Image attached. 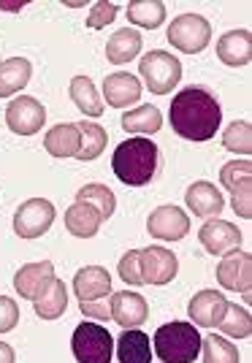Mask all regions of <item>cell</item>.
<instances>
[{
    "mask_svg": "<svg viewBox=\"0 0 252 363\" xmlns=\"http://www.w3.org/2000/svg\"><path fill=\"white\" fill-rule=\"evenodd\" d=\"M168 120L174 133L187 141H209L217 136V128L223 122L220 101L204 87H187L174 95V104L168 108Z\"/></svg>",
    "mask_w": 252,
    "mask_h": 363,
    "instance_id": "obj_1",
    "label": "cell"
},
{
    "mask_svg": "<svg viewBox=\"0 0 252 363\" xmlns=\"http://www.w3.org/2000/svg\"><path fill=\"white\" fill-rule=\"evenodd\" d=\"M111 168L117 174V179L128 187H144L158 177L160 168V147L149 138H128L117 144L114 157H111Z\"/></svg>",
    "mask_w": 252,
    "mask_h": 363,
    "instance_id": "obj_2",
    "label": "cell"
},
{
    "mask_svg": "<svg viewBox=\"0 0 252 363\" xmlns=\"http://www.w3.org/2000/svg\"><path fill=\"white\" fill-rule=\"evenodd\" d=\"M155 352L163 363H193L201 352V333L193 323H165L155 331Z\"/></svg>",
    "mask_w": 252,
    "mask_h": 363,
    "instance_id": "obj_3",
    "label": "cell"
},
{
    "mask_svg": "<svg viewBox=\"0 0 252 363\" xmlns=\"http://www.w3.org/2000/svg\"><path fill=\"white\" fill-rule=\"evenodd\" d=\"M138 74H141L149 92H155V95H168V92L179 84V79H182V62H179L171 52L155 49V52H147V55L141 57Z\"/></svg>",
    "mask_w": 252,
    "mask_h": 363,
    "instance_id": "obj_4",
    "label": "cell"
},
{
    "mask_svg": "<svg viewBox=\"0 0 252 363\" xmlns=\"http://www.w3.org/2000/svg\"><path fill=\"white\" fill-rule=\"evenodd\" d=\"M71 347H74V358L79 363H111L114 339L104 325L82 323V325H76Z\"/></svg>",
    "mask_w": 252,
    "mask_h": 363,
    "instance_id": "obj_5",
    "label": "cell"
},
{
    "mask_svg": "<svg viewBox=\"0 0 252 363\" xmlns=\"http://www.w3.org/2000/svg\"><path fill=\"white\" fill-rule=\"evenodd\" d=\"M168 41L185 55L204 52L212 41V25L201 14H182L168 28Z\"/></svg>",
    "mask_w": 252,
    "mask_h": 363,
    "instance_id": "obj_6",
    "label": "cell"
},
{
    "mask_svg": "<svg viewBox=\"0 0 252 363\" xmlns=\"http://www.w3.org/2000/svg\"><path fill=\"white\" fill-rule=\"evenodd\" d=\"M55 223V206L46 198H30L14 214V230L22 239H38Z\"/></svg>",
    "mask_w": 252,
    "mask_h": 363,
    "instance_id": "obj_7",
    "label": "cell"
},
{
    "mask_svg": "<svg viewBox=\"0 0 252 363\" xmlns=\"http://www.w3.org/2000/svg\"><path fill=\"white\" fill-rule=\"evenodd\" d=\"M138 263H141V279H144V285H168L179 272L177 255L171 250H165V247L138 250Z\"/></svg>",
    "mask_w": 252,
    "mask_h": 363,
    "instance_id": "obj_8",
    "label": "cell"
},
{
    "mask_svg": "<svg viewBox=\"0 0 252 363\" xmlns=\"http://www.w3.org/2000/svg\"><path fill=\"white\" fill-rule=\"evenodd\" d=\"M46 122V108L30 98V95H22V98H14L9 108H6V125L14 130L16 136H33L44 128Z\"/></svg>",
    "mask_w": 252,
    "mask_h": 363,
    "instance_id": "obj_9",
    "label": "cell"
},
{
    "mask_svg": "<svg viewBox=\"0 0 252 363\" xmlns=\"http://www.w3.org/2000/svg\"><path fill=\"white\" fill-rule=\"evenodd\" d=\"M217 282L225 290H234V293H244L250 298L252 288V257L250 252H241L234 250L217 263Z\"/></svg>",
    "mask_w": 252,
    "mask_h": 363,
    "instance_id": "obj_10",
    "label": "cell"
},
{
    "mask_svg": "<svg viewBox=\"0 0 252 363\" xmlns=\"http://www.w3.org/2000/svg\"><path fill=\"white\" fill-rule=\"evenodd\" d=\"M149 236L163 239V242H179L187 236L190 230V217L182 212L179 206H158L155 212L149 214L147 220Z\"/></svg>",
    "mask_w": 252,
    "mask_h": 363,
    "instance_id": "obj_11",
    "label": "cell"
},
{
    "mask_svg": "<svg viewBox=\"0 0 252 363\" xmlns=\"http://www.w3.org/2000/svg\"><path fill=\"white\" fill-rule=\"evenodd\" d=\"M198 239L204 244V250L212 255H228L241 247V230L228 220H209L207 225L198 230Z\"/></svg>",
    "mask_w": 252,
    "mask_h": 363,
    "instance_id": "obj_12",
    "label": "cell"
},
{
    "mask_svg": "<svg viewBox=\"0 0 252 363\" xmlns=\"http://www.w3.org/2000/svg\"><path fill=\"white\" fill-rule=\"evenodd\" d=\"M149 318V303L144 296L131 293V290H122L111 296V320L122 325L125 331L128 328H138L141 323H147Z\"/></svg>",
    "mask_w": 252,
    "mask_h": 363,
    "instance_id": "obj_13",
    "label": "cell"
},
{
    "mask_svg": "<svg viewBox=\"0 0 252 363\" xmlns=\"http://www.w3.org/2000/svg\"><path fill=\"white\" fill-rule=\"evenodd\" d=\"M55 279V266H52V260H41V263H28V266H22L14 277V288L16 293L22 296V298H28V301H35L46 288H49V282Z\"/></svg>",
    "mask_w": 252,
    "mask_h": 363,
    "instance_id": "obj_14",
    "label": "cell"
},
{
    "mask_svg": "<svg viewBox=\"0 0 252 363\" xmlns=\"http://www.w3.org/2000/svg\"><path fill=\"white\" fill-rule=\"evenodd\" d=\"M74 293L79 301H98L111 296V274L104 266H84L74 277Z\"/></svg>",
    "mask_w": 252,
    "mask_h": 363,
    "instance_id": "obj_15",
    "label": "cell"
},
{
    "mask_svg": "<svg viewBox=\"0 0 252 363\" xmlns=\"http://www.w3.org/2000/svg\"><path fill=\"white\" fill-rule=\"evenodd\" d=\"M225 306H228V298L217 290H201L195 293L193 301L187 303V315L193 320V325H204V328H212L217 325L225 315Z\"/></svg>",
    "mask_w": 252,
    "mask_h": 363,
    "instance_id": "obj_16",
    "label": "cell"
},
{
    "mask_svg": "<svg viewBox=\"0 0 252 363\" xmlns=\"http://www.w3.org/2000/svg\"><path fill=\"white\" fill-rule=\"evenodd\" d=\"M185 201H187V209L195 217H207V220H214L225 206L223 193L212 182H195V184H190L187 193H185Z\"/></svg>",
    "mask_w": 252,
    "mask_h": 363,
    "instance_id": "obj_17",
    "label": "cell"
},
{
    "mask_svg": "<svg viewBox=\"0 0 252 363\" xmlns=\"http://www.w3.org/2000/svg\"><path fill=\"white\" fill-rule=\"evenodd\" d=\"M104 95H106V101H109V106L125 108L141 98V82H138L133 74L117 71V74L106 76Z\"/></svg>",
    "mask_w": 252,
    "mask_h": 363,
    "instance_id": "obj_18",
    "label": "cell"
},
{
    "mask_svg": "<svg viewBox=\"0 0 252 363\" xmlns=\"http://www.w3.org/2000/svg\"><path fill=\"white\" fill-rule=\"evenodd\" d=\"M217 57H220V62L231 65V68L247 65L252 57L250 30H231L225 33V35H220V41H217Z\"/></svg>",
    "mask_w": 252,
    "mask_h": 363,
    "instance_id": "obj_19",
    "label": "cell"
},
{
    "mask_svg": "<svg viewBox=\"0 0 252 363\" xmlns=\"http://www.w3.org/2000/svg\"><path fill=\"white\" fill-rule=\"evenodd\" d=\"M79 144H82V136L76 122H60L55 128H49V133L44 136V147L52 157H76Z\"/></svg>",
    "mask_w": 252,
    "mask_h": 363,
    "instance_id": "obj_20",
    "label": "cell"
},
{
    "mask_svg": "<svg viewBox=\"0 0 252 363\" xmlns=\"http://www.w3.org/2000/svg\"><path fill=\"white\" fill-rule=\"evenodd\" d=\"M114 345H117L119 363H152V342L147 333L138 328L122 331V336Z\"/></svg>",
    "mask_w": 252,
    "mask_h": 363,
    "instance_id": "obj_21",
    "label": "cell"
},
{
    "mask_svg": "<svg viewBox=\"0 0 252 363\" xmlns=\"http://www.w3.org/2000/svg\"><path fill=\"white\" fill-rule=\"evenodd\" d=\"M101 223H104V217L98 214V209H92L89 203H79L76 201L74 206L65 212V228L76 239H92L98 233Z\"/></svg>",
    "mask_w": 252,
    "mask_h": 363,
    "instance_id": "obj_22",
    "label": "cell"
},
{
    "mask_svg": "<svg viewBox=\"0 0 252 363\" xmlns=\"http://www.w3.org/2000/svg\"><path fill=\"white\" fill-rule=\"evenodd\" d=\"M33 309H35V315L41 320H57L65 315V309H68V290H65V282L62 279H52L49 282V288L33 301Z\"/></svg>",
    "mask_w": 252,
    "mask_h": 363,
    "instance_id": "obj_23",
    "label": "cell"
},
{
    "mask_svg": "<svg viewBox=\"0 0 252 363\" xmlns=\"http://www.w3.org/2000/svg\"><path fill=\"white\" fill-rule=\"evenodd\" d=\"M33 76V62L25 57H9L0 62V98L19 92Z\"/></svg>",
    "mask_w": 252,
    "mask_h": 363,
    "instance_id": "obj_24",
    "label": "cell"
},
{
    "mask_svg": "<svg viewBox=\"0 0 252 363\" xmlns=\"http://www.w3.org/2000/svg\"><path fill=\"white\" fill-rule=\"evenodd\" d=\"M138 52H141V33L133 30V28L117 30L109 38V44H106V57H109V62H114V65L131 62Z\"/></svg>",
    "mask_w": 252,
    "mask_h": 363,
    "instance_id": "obj_25",
    "label": "cell"
},
{
    "mask_svg": "<svg viewBox=\"0 0 252 363\" xmlns=\"http://www.w3.org/2000/svg\"><path fill=\"white\" fill-rule=\"evenodd\" d=\"M122 130H128V133H138V136H152V133H158L160 128H163V114H160V108L158 106H138L133 111H125L122 114Z\"/></svg>",
    "mask_w": 252,
    "mask_h": 363,
    "instance_id": "obj_26",
    "label": "cell"
},
{
    "mask_svg": "<svg viewBox=\"0 0 252 363\" xmlns=\"http://www.w3.org/2000/svg\"><path fill=\"white\" fill-rule=\"evenodd\" d=\"M68 95H71L74 106L79 108L84 117H101V114H104L98 90H95V84L89 82V76H74V79H71V87H68Z\"/></svg>",
    "mask_w": 252,
    "mask_h": 363,
    "instance_id": "obj_27",
    "label": "cell"
},
{
    "mask_svg": "<svg viewBox=\"0 0 252 363\" xmlns=\"http://www.w3.org/2000/svg\"><path fill=\"white\" fill-rule=\"evenodd\" d=\"M79 125V136H82V144H79V152H76V157L79 160H95V157H101V152L106 150V144H109V133H106V128L101 125H95V122H76Z\"/></svg>",
    "mask_w": 252,
    "mask_h": 363,
    "instance_id": "obj_28",
    "label": "cell"
},
{
    "mask_svg": "<svg viewBox=\"0 0 252 363\" xmlns=\"http://www.w3.org/2000/svg\"><path fill=\"white\" fill-rule=\"evenodd\" d=\"M76 201L79 203H89L92 209H98V214L109 220L114 209H117V198H114V190L111 187H106V184H98V182H92V184H84L79 193H76Z\"/></svg>",
    "mask_w": 252,
    "mask_h": 363,
    "instance_id": "obj_29",
    "label": "cell"
},
{
    "mask_svg": "<svg viewBox=\"0 0 252 363\" xmlns=\"http://www.w3.org/2000/svg\"><path fill=\"white\" fill-rule=\"evenodd\" d=\"M128 19L138 25V28H147V30H155L160 28L165 19V3L160 0H136L128 6Z\"/></svg>",
    "mask_w": 252,
    "mask_h": 363,
    "instance_id": "obj_30",
    "label": "cell"
},
{
    "mask_svg": "<svg viewBox=\"0 0 252 363\" xmlns=\"http://www.w3.org/2000/svg\"><path fill=\"white\" fill-rule=\"evenodd\" d=\"M217 328L223 333H228V336H234V339H247L252 333L250 309H244V306H239V303H228L223 320L217 323Z\"/></svg>",
    "mask_w": 252,
    "mask_h": 363,
    "instance_id": "obj_31",
    "label": "cell"
},
{
    "mask_svg": "<svg viewBox=\"0 0 252 363\" xmlns=\"http://www.w3.org/2000/svg\"><path fill=\"white\" fill-rule=\"evenodd\" d=\"M201 350H204V363H239V347L217 333L201 336Z\"/></svg>",
    "mask_w": 252,
    "mask_h": 363,
    "instance_id": "obj_32",
    "label": "cell"
},
{
    "mask_svg": "<svg viewBox=\"0 0 252 363\" xmlns=\"http://www.w3.org/2000/svg\"><path fill=\"white\" fill-rule=\"evenodd\" d=\"M223 147L228 152H236V155H252V128L247 120L231 122L223 133Z\"/></svg>",
    "mask_w": 252,
    "mask_h": 363,
    "instance_id": "obj_33",
    "label": "cell"
},
{
    "mask_svg": "<svg viewBox=\"0 0 252 363\" xmlns=\"http://www.w3.org/2000/svg\"><path fill=\"white\" fill-rule=\"evenodd\" d=\"M220 182H223L225 190H236L241 182H252V163L250 160H234V163H225L220 171Z\"/></svg>",
    "mask_w": 252,
    "mask_h": 363,
    "instance_id": "obj_34",
    "label": "cell"
},
{
    "mask_svg": "<svg viewBox=\"0 0 252 363\" xmlns=\"http://www.w3.org/2000/svg\"><path fill=\"white\" fill-rule=\"evenodd\" d=\"M119 6L117 3H109V0H101V3H92V11L87 16V28L89 30H104L106 25L114 22Z\"/></svg>",
    "mask_w": 252,
    "mask_h": 363,
    "instance_id": "obj_35",
    "label": "cell"
},
{
    "mask_svg": "<svg viewBox=\"0 0 252 363\" xmlns=\"http://www.w3.org/2000/svg\"><path fill=\"white\" fill-rule=\"evenodd\" d=\"M119 279H125L128 285H144V279H141V263H138V250H131V252H125V255L119 257Z\"/></svg>",
    "mask_w": 252,
    "mask_h": 363,
    "instance_id": "obj_36",
    "label": "cell"
},
{
    "mask_svg": "<svg viewBox=\"0 0 252 363\" xmlns=\"http://www.w3.org/2000/svg\"><path fill=\"white\" fill-rule=\"evenodd\" d=\"M234 196V212L239 214V217H244V220H250L252 217V182H241L236 190L231 193Z\"/></svg>",
    "mask_w": 252,
    "mask_h": 363,
    "instance_id": "obj_37",
    "label": "cell"
},
{
    "mask_svg": "<svg viewBox=\"0 0 252 363\" xmlns=\"http://www.w3.org/2000/svg\"><path fill=\"white\" fill-rule=\"evenodd\" d=\"M16 323H19V306L14 298L9 296H0V333L11 331Z\"/></svg>",
    "mask_w": 252,
    "mask_h": 363,
    "instance_id": "obj_38",
    "label": "cell"
},
{
    "mask_svg": "<svg viewBox=\"0 0 252 363\" xmlns=\"http://www.w3.org/2000/svg\"><path fill=\"white\" fill-rule=\"evenodd\" d=\"M82 315L92 320H109L111 318V301L109 298H98V301H79Z\"/></svg>",
    "mask_w": 252,
    "mask_h": 363,
    "instance_id": "obj_39",
    "label": "cell"
},
{
    "mask_svg": "<svg viewBox=\"0 0 252 363\" xmlns=\"http://www.w3.org/2000/svg\"><path fill=\"white\" fill-rule=\"evenodd\" d=\"M14 361H16L14 347L6 345V342H0V363H14Z\"/></svg>",
    "mask_w": 252,
    "mask_h": 363,
    "instance_id": "obj_40",
    "label": "cell"
}]
</instances>
